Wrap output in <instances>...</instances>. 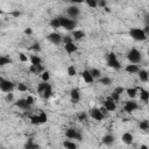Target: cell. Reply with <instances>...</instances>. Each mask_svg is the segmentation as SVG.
<instances>
[{"instance_id":"cell-1","label":"cell","mask_w":149,"mask_h":149,"mask_svg":"<svg viewBox=\"0 0 149 149\" xmlns=\"http://www.w3.org/2000/svg\"><path fill=\"white\" fill-rule=\"evenodd\" d=\"M59 20V24H61V27L62 28H64L65 30H74V28H76L77 26V23L74 20H71L69 18H65V16H59L58 18Z\"/></svg>"},{"instance_id":"cell-2","label":"cell","mask_w":149,"mask_h":149,"mask_svg":"<svg viewBox=\"0 0 149 149\" xmlns=\"http://www.w3.org/2000/svg\"><path fill=\"white\" fill-rule=\"evenodd\" d=\"M127 59L131 62V64H138L141 62L142 59V55H141V51H139L138 49H131L127 54Z\"/></svg>"},{"instance_id":"cell-3","label":"cell","mask_w":149,"mask_h":149,"mask_svg":"<svg viewBox=\"0 0 149 149\" xmlns=\"http://www.w3.org/2000/svg\"><path fill=\"white\" fill-rule=\"evenodd\" d=\"M129 35L133 40L135 41H146L147 40V35L141 28H132L129 30Z\"/></svg>"},{"instance_id":"cell-4","label":"cell","mask_w":149,"mask_h":149,"mask_svg":"<svg viewBox=\"0 0 149 149\" xmlns=\"http://www.w3.org/2000/svg\"><path fill=\"white\" fill-rule=\"evenodd\" d=\"M107 65L109 68H112V69H115V70H118V69L121 68L120 62L118 61L117 55L114 53H109L108 54V56H107Z\"/></svg>"},{"instance_id":"cell-5","label":"cell","mask_w":149,"mask_h":149,"mask_svg":"<svg viewBox=\"0 0 149 149\" xmlns=\"http://www.w3.org/2000/svg\"><path fill=\"white\" fill-rule=\"evenodd\" d=\"M65 136L68 139H71V140H78V141H82L83 140V135L79 131L74 129V128H68L65 131Z\"/></svg>"},{"instance_id":"cell-6","label":"cell","mask_w":149,"mask_h":149,"mask_svg":"<svg viewBox=\"0 0 149 149\" xmlns=\"http://www.w3.org/2000/svg\"><path fill=\"white\" fill-rule=\"evenodd\" d=\"M0 90L6 92V93H9L14 90V84L9 80L4 79V78H0Z\"/></svg>"},{"instance_id":"cell-7","label":"cell","mask_w":149,"mask_h":149,"mask_svg":"<svg viewBox=\"0 0 149 149\" xmlns=\"http://www.w3.org/2000/svg\"><path fill=\"white\" fill-rule=\"evenodd\" d=\"M67 13H68V15H69V19L73 20V19H77V18L79 16L80 9H79V7L72 5V6H69V7L67 8Z\"/></svg>"},{"instance_id":"cell-8","label":"cell","mask_w":149,"mask_h":149,"mask_svg":"<svg viewBox=\"0 0 149 149\" xmlns=\"http://www.w3.org/2000/svg\"><path fill=\"white\" fill-rule=\"evenodd\" d=\"M47 39H48L49 41H50L53 44H55V45H59V44L62 43V39H63V37H62L61 34L54 32V33H51V34H49Z\"/></svg>"},{"instance_id":"cell-9","label":"cell","mask_w":149,"mask_h":149,"mask_svg":"<svg viewBox=\"0 0 149 149\" xmlns=\"http://www.w3.org/2000/svg\"><path fill=\"white\" fill-rule=\"evenodd\" d=\"M139 108V104L134 102V100H129V102H126L125 103V106H123V109H125L127 113H132V112L136 111Z\"/></svg>"},{"instance_id":"cell-10","label":"cell","mask_w":149,"mask_h":149,"mask_svg":"<svg viewBox=\"0 0 149 149\" xmlns=\"http://www.w3.org/2000/svg\"><path fill=\"white\" fill-rule=\"evenodd\" d=\"M104 107L107 109V112H114L117 109V104L112 100L111 97H108L106 100L104 102Z\"/></svg>"},{"instance_id":"cell-11","label":"cell","mask_w":149,"mask_h":149,"mask_svg":"<svg viewBox=\"0 0 149 149\" xmlns=\"http://www.w3.org/2000/svg\"><path fill=\"white\" fill-rule=\"evenodd\" d=\"M90 115L94 120H97V121H102L104 119V115L102 114V112L99 111V108H96V107H93L92 109H90Z\"/></svg>"},{"instance_id":"cell-12","label":"cell","mask_w":149,"mask_h":149,"mask_svg":"<svg viewBox=\"0 0 149 149\" xmlns=\"http://www.w3.org/2000/svg\"><path fill=\"white\" fill-rule=\"evenodd\" d=\"M70 96H71L72 103H74V104L78 103L80 100V91H79V89H72L70 91Z\"/></svg>"},{"instance_id":"cell-13","label":"cell","mask_w":149,"mask_h":149,"mask_svg":"<svg viewBox=\"0 0 149 149\" xmlns=\"http://www.w3.org/2000/svg\"><path fill=\"white\" fill-rule=\"evenodd\" d=\"M121 141L125 143V144H132L133 141H134V136L129 133V132H126L123 133L122 136H121Z\"/></svg>"},{"instance_id":"cell-14","label":"cell","mask_w":149,"mask_h":149,"mask_svg":"<svg viewBox=\"0 0 149 149\" xmlns=\"http://www.w3.org/2000/svg\"><path fill=\"white\" fill-rule=\"evenodd\" d=\"M114 141H115V138H114V135H112V134H106L103 136V143L106 146H112L114 143Z\"/></svg>"},{"instance_id":"cell-15","label":"cell","mask_w":149,"mask_h":149,"mask_svg":"<svg viewBox=\"0 0 149 149\" xmlns=\"http://www.w3.org/2000/svg\"><path fill=\"white\" fill-rule=\"evenodd\" d=\"M86 35H85V33L83 32V30H79V29H74L73 32H72V39H74L76 41H80V40H83L84 37H85Z\"/></svg>"},{"instance_id":"cell-16","label":"cell","mask_w":149,"mask_h":149,"mask_svg":"<svg viewBox=\"0 0 149 149\" xmlns=\"http://www.w3.org/2000/svg\"><path fill=\"white\" fill-rule=\"evenodd\" d=\"M82 77H83L84 82L88 83V84H91V83H93V80H94V79L92 78V76H91V73H90L89 70H84V71L82 72Z\"/></svg>"},{"instance_id":"cell-17","label":"cell","mask_w":149,"mask_h":149,"mask_svg":"<svg viewBox=\"0 0 149 149\" xmlns=\"http://www.w3.org/2000/svg\"><path fill=\"white\" fill-rule=\"evenodd\" d=\"M138 91H140V99L143 103H148L149 102V92L142 88L138 89Z\"/></svg>"},{"instance_id":"cell-18","label":"cell","mask_w":149,"mask_h":149,"mask_svg":"<svg viewBox=\"0 0 149 149\" xmlns=\"http://www.w3.org/2000/svg\"><path fill=\"white\" fill-rule=\"evenodd\" d=\"M29 71L32 73H34V74H40V73H42L44 71V68L42 65H30Z\"/></svg>"},{"instance_id":"cell-19","label":"cell","mask_w":149,"mask_h":149,"mask_svg":"<svg viewBox=\"0 0 149 149\" xmlns=\"http://www.w3.org/2000/svg\"><path fill=\"white\" fill-rule=\"evenodd\" d=\"M125 71L126 72H128V73H138L139 71H140V68L136 65V64H129V65H127L126 68H125Z\"/></svg>"},{"instance_id":"cell-20","label":"cell","mask_w":149,"mask_h":149,"mask_svg":"<svg viewBox=\"0 0 149 149\" xmlns=\"http://www.w3.org/2000/svg\"><path fill=\"white\" fill-rule=\"evenodd\" d=\"M138 73H139L140 80H141L142 83H148V80H149V73H148V71H146V70H140Z\"/></svg>"},{"instance_id":"cell-21","label":"cell","mask_w":149,"mask_h":149,"mask_svg":"<svg viewBox=\"0 0 149 149\" xmlns=\"http://www.w3.org/2000/svg\"><path fill=\"white\" fill-rule=\"evenodd\" d=\"M51 96H53V88H51L50 84H48L47 88H45V90H44L43 93H42V97H43L44 99H49Z\"/></svg>"},{"instance_id":"cell-22","label":"cell","mask_w":149,"mask_h":149,"mask_svg":"<svg viewBox=\"0 0 149 149\" xmlns=\"http://www.w3.org/2000/svg\"><path fill=\"white\" fill-rule=\"evenodd\" d=\"M41 147L37 144V143H35L34 141H33V139H29L27 142H26V144H24V149H40Z\"/></svg>"},{"instance_id":"cell-23","label":"cell","mask_w":149,"mask_h":149,"mask_svg":"<svg viewBox=\"0 0 149 149\" xmlns=\"http://www.w3.org/2000/svg\"><path fill=\"white\" fill-rule=\"evenodd\" d=\"M64 48H65V51L68 54H72L74 51H77V45L74 44L73 42L72 43H68V44H64Z\"/></svg>"},{"instance_id":"cell-24","label":"cell","mask_w":149,"mask_h":149,"mask_svg":"<svg viewBox=\"0 0 149 149\" xmlns=\"http://www.w3.org/2000/svg\"><path fill=\"white\" fill-rule=\"evenodd\" d=\"M30 63H32V65H41L42 59L40 56L33 55V56H30Z\"/></svg>"},{"instance_id":"cell-25","label":"cell","mask_w":149,"mask_h":149,"mask_svg":"<svg viewBox=\"0 0 149 149\" xmlns=\"http://www.w3.org/2000/svg\"><path fill=\"white\" fill-rule=\"evenodd\" d=\"M89 71H90V73H91V76H92L93 79H99V78L102 77V72H100V70H99V69L93 68V69H91Z\"/></svg>"},{"instance_id":"cell-26","label":"cell","mask_w":149,"mask_h":149,"mask_svg":"<svg viewBox=\"0 0 149 149\" xmlns=\"http://www.w3.org/2000/svg\"><path fill=\"white\" fill-rule=\"evenodd\" d=\"M15 105H16L19 108H21V109H27V108H29V105L26 103V99H19Z\"/></svg>"},{"instance_id":"cell-27","label":"cell","mask_w":149,"mask_h":149,"mask_svg":"<svg viewBox=\"0 0 149 149\" xmlns=\"http://www.w3.org/2000/svg\"><path fill=\"white\" fill-rule=\"evenodd\" d=\"M12 63V59L7 56H0V67H6Z\"/></svg>"},{"instance_id":"cell-28","label":"cell","mask_w":149,"mask_h":149,"mask_svg":"<svg viewBox=\"0 0 149 149\" xmlns=\"http://www.w3.org/2000/svg\"><path fill=\"white\" fill-rule=\"evenodd\" d=\"M63 146H64L65 149H77V148H78L76 143L72 142V141H70V140H65V141L63 142Z\"/></svg>"},{"instance_id":"cell-29","label":"cell","mask_w":149,"mask_h":149,"mask_svg":"<svg viewBox=\"0 0 149 149\" xmlns=\"http://www.w3.org/2000/svg\"><path fill=\"white\" fill-rule=\"evenodd\" d=\"M99 82H100V84L104 85V86H109L112 83H113L112 78H109V77H100L99 78Z\"/></svg>"},{"instance_id":"cell-30","label":"cell","mask_w":149,"mask_h":149,"mask_svg":"<svg viewBox=\"0 0 149 149\" xmlns=\"http://www.w3.org/2000/svg\"><path fill=\"white\" fill-rule=\"evenodd\" d=\"M139 127H140L141 131L148 132V131H149V121H148V120H142V121L139 123Z\"/></svg>"},{"instance_id":"cell-31","label":"cell","mask_w":149,"mask_h":149,"mask_svg":"<svg viewBox=\"0 0 149 149\" xmlns=\"http://www.w3.org/2000/svg\"><path fill=\"white\" fill-rule=\"evenodd\" d=\"M126 92H127V96L131 99H133V98L136 97V94H138V89H136V88H129V89L126 90Z\"/></svg>"},{"instance_id":"cell-32","label":"cell","mask_w":149,"mask_h":149,"mask_svg":"<svg viewBox=\"0 0 149 149\" xmlns=\"http://www.w3.org/2000/svg\"><path fill=\"white\" fill-rule=\"evenodd\" d=\"M50 26H51L54 29L61 28V24H59V20H58V18H55V19H51V20H50Z\"/></svg>"},{"instance_id":"cell-33","label":"cell","mask_w":149,"mask_h":149,"mask_svg":"<svg viewBox=\"0 0 149 149\" xmlns=\"http://www.w3.org/2000/svg\"><path fill=\"white\" fill-rule=\"evenodd\" d=\"M68 74L70 77H74L77 74V70H76V68H74V65H70L68 68Z\"/></svg>"},{"instance_id":"cell-34","label":"cell","mask_w":149,"mask_h":149,"mask_svg":"<svg viewBox=\"0 0 149 149\" xmlns=\"http://www.w3.org/2000/svg\"><path fill=\"white\" fill-rule=\"evenodd\" d=\"M41 78H42V82L48 83L49 79H50V73H49L48 71H43V72L41 73Z\"/></svg>"},{"instance_id":"cell-35","label":"cell","mask_w":149,"mask_h":149,"mask_svg":"<svg viewBox=\"0 0 149 149\" xmlns=\"http://www.w3.org/2000/svg\"><path fill=\"white\" fill-rule=\"evenodd\" d=\"M47 85H48V83H44V82H42V83H40V84H39V86H37V92H39L41 96H42L43 91L45 90Z\"/></svg>"},{"instance_id":"cell-36","label":"cell","mask_w":149,"mask_h":149,"mask_svg":"<svg viewBox=\"0 0 149 149\" xmlns=\"http://www.w3.org/2000/svg\"><path fill=\"white\" fill-rule=\"evenodd\" d=\"M30 122L33 123V125H40V118H39V115H32L30 118Z\"/></svg>"},{"instance_id":"cell-37","label":"cell","mask_w":149,"mask_h":149,"mask_svg":"<svg viewBox=\"0 0 149 149\" xmlns=\"http://www.w3.org/2000/svg\"><path fill=\"white\" fill-rule=\"evenodd\" d=\"M85 4L91 8H97V0H86Z\"/></svg>"},{"instance_id":"cell-38","label":"cell","mask_w":149,"mask_h":149,"mask_svg":"<svg viewBox=\"0 0 149 149\" xmlns=\"http://www.w3.org/2000/svg\"><path fill=\"white\" fill-rule=\"evenodd\" d=\"M18 90L21 91V92H26L28 90V88H27V85L24 83H19L18 84Z\"/></svg>"},{"instance_id":"cell-39","label":"cell","mask_w":149,"mask_h":149,"mask_svg":"<svg viewBox=\"0 0 149 149\" xmlns=\"http://www.w3.org/2000/svg\"><path fill=\"white\" fill-rule=\"evenodd\" d=\"M39 118H40V122L41 123H44L48 120V117H47V114L44 113V112H41V113L39 114Z\"/></svg>"},{"instance_id":"cell-40","label":"cell","mask_w":149,"mask_h":149,"mask_svg":"<svg viewBox=\"0 0 149 149\" xmlns=\"http://www.w3.org/2000/svg\"><path fill=\"white\" fill-rule=\"evenodd\" d=\"M30 49H32V50H34V51H36V53H40V51L42 50L40 43H34V44L30 47Z\"/></svg>"},{"instance_id":"cell-41","label":"cell","mask_w":149,"mask_h":149,"mask_svg":"<svg viewBox=\"0 0 149 149\" xmlns=\"http://www.w3.org/2000/svg\"><path fill=\"white\" fill-rule=\"evenodd\" d=\"M97 7L106 8L107 7V1H106V0H99V1H97Z\"/></svg>"},{"instance_id":"cell-42","label":"cell","mask_w":149,"mask_h":149,"mask_svg":"<svg viewBox=\"0 0 149 149\" xmlns=\"http://www.w3.org/2000/svg\"><path fill=\"white\" fill-rule=\"evenodd\" d=\"M5 99H6V102H8V103H12L14 100V94L12 93V92H9V93H6V97H5Z\"/></svg>"},{"instance_id":"cell-43","label":"cell","mask_w":149,"mask_h":149,"mask_svg":"<svg viewBox=\"0 0 149 149\" xmlns=\"http://www.w3.org/2000/svg\"><path fill=\"white\" fill-rule=\"evenodd\" d=\"M62 42H63L64 44L72 43V42H73V39H72L71 36H65V37H63V39H62Z\"/></svg>"},{"instance_id":"cell-44","label":"cell","mask_w":149,"mask_h":149,"mask_svg":"<svg viewBox=\"0 0 149 149\" xmlns=\"http://www.w3.org/2000/svg\"><path fill=\"white\" fill-rule=\"evenodd\" d=\"M19 59L21 62H23V63H26V62H28V57L24 55L23 53H19Z\"/></svg>"},{"instance_id":"cell-45","label":"cell","mask_w":149,"mask_h":149,"mask_svg":"<svg viewBox=\"0 0 149 149\" xmlns=\"http://www.w3.org/2000/svg\"><path fill=\"white\" fill-rule=\"evenodd\" d=\"M86 119H88V115H86V113H85V112H82V113H79L78 114V120L79 121H85Z\"/></svg>"},{"instance_id":"cell-46","label":"cell","mask_w":149,"mask_h":149,"mask_svg":"<svg viewBox=\"0 0 149 149\" xmlns=\"http://www.w3.org/2000/svg\"><path fill=\"white\" fill-rule=\"evenodd\" d=\"M111 99H112V100H113L114 103H117V102H119L120 96H119V94H117L115 92H113V93H112V96H111Z\"/></svg>"},{"instance_id":"cell-47","label":"cell","mask_w":149,"mask_h":149,"mask_svg":"<svg viewBox=\"0 0 149 149\" xmlns=\"http://www.w3.org/2000/svg\"><path fill=\"white\" fill-rule=\"evenodd\" d=\"M26 103H27L29 106H32V105L34 104V97H32V96H28V97L26 98Z\"/></svg>"},{"instance_id":"cell-48","label":"cell","mask_w":149,"mask_h":149,"mask_svg":"<svg viewBox=\"0 0 149 149\" xmlns=\"http://www.w3.org/2000/svg\"><path fill=\"white\" fill-rule=\"evenodd\" d=\"M123 91H125V90H123V88H121V86H118V88L114 90V92H115L117 94H119V96H120V94H121Z\"/></svg>"},{"instance_id":"cell-49","label":"cell","mask_w":149,"mask_h":149,"mask_svg":"<svg viewBox=\"0 0 149 149\" xmlns=\"http://www.w3.org/2000/svg\"><path fill=\"white\" fill-rule=\"evenodd\" d=\"M12 15H13L14 18H19V16L21 15V12H19V11H13V12H12Z\"/></svg>"},{"instance_id":"cell-50","label":"cell","mask_w":149,"mask_h":149,"mask_svg":"<svg viewBox=\"0 0 149 149\" xmlns=\"http://www.w3.org/2000/svg\"><path fill=\"white\" fill-rule=\"evenodd\" d=\"M99 111H100V112H102V114H103L104 117H105V115H106V114L108 113V112H107V109H106V108H105L104 106H103V107H100V108H99Z\"/></svg>"},{"instance_id":"cell-51","label":"cell","mask_w":149,"mask_h":149,"mask_svg":"<svg viewBox=\"0 0 149 149\" xmlns=\"http://www.w3.org/2000/svg\"><path fill=\"white\" fill-rule=\"evenodd\" d=\"M32 33H33L32 28H26V29H24V34H26V35H32Z\"/></svg>"},{"instance_id":"cell-52","label":"cell","mask_w":149,"mask_h":149,"mask_svg":"<svg viewBox=\"0 0 149 149\" xmlns=\"http://www.w3.org/2000/svg\"><path fill=\"white\" fill-rule=\"evenodd\" d=\"M140 149H148V146H146V144H142V146L140 147Z\"/></svg>"},{"instance_id":"cell-53","label":"cell","mask_w":149,"mask_h":149,"mask_svg":"<svg viewBox=\"0 0 149 149\" xmlns=\"http://www.w3.org/2000/svg\"><path fill=\"white\" fill-rule=\"evenodd\" d=\"M0 14H3V11L1 9H0Z\"/></svg>"},{"instance_id":"cell-54","label":"cell","mask_w":149,"mask_h":149,"mask_svg":"<svg viewBox=\"0 0 149 149\" xmlns=\"http://www.w3.org/2000/svg\"><path fill=\"white\" fill-rule=\"evenodd\" d=\"M1 149H5V148H1Z\"/></svg>"}]
</instances>
